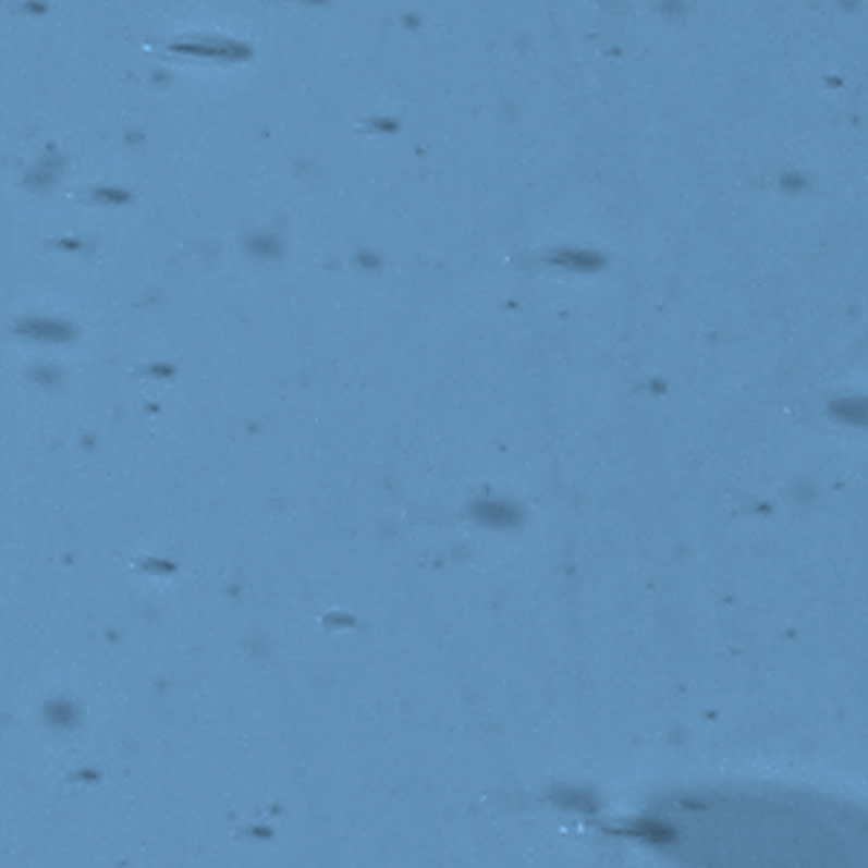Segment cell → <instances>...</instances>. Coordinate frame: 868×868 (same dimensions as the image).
Listing matches in <instances>:
<instances>
[{"instance_id":"cell-1","label":"cell","mask_w":868,"mask_h":868,"mask_svg":"<svg viewBox=\"0 0 868 868\" xmlns=\"http://www.w3.org/2000/svg\"><path fill=\"white\" fill-rule=\"evenodd\" d=\"M831 412H834L843 423H852V426L868 429V394L845 396V400L831 405Z\"/></svg>"}]
</instances>
